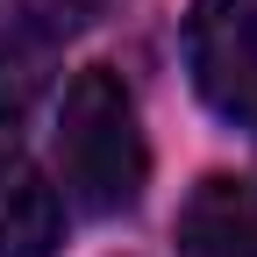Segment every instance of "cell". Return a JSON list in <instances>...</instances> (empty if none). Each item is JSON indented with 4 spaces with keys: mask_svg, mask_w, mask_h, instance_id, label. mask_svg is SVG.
<instances>
[{
    "mask_svg": "<svg viewBox=\"0 0 257 257\" xmlns=\"http://www.w3.org/2000/svg\"><path fill=\"white\" fill-rule=\"evenodd\" d=\"M57 172L86 214H128L150 186V143L121 72L86 64L57 107Z\"/></svg>",
    "mask_w": 257,
    "mask_h": 257,
    "instance_id": "6da1fadb",
    "label": "cell"
},
{
    "mask_svg": "<svg viewBox=\"0 0 257 257\" xmlns=\"http://www.w3.org/2000/svg\"><path fill=\"white\" fill-rule=\"evenodd\" d=\"M186 72L229 128L257 136V0H193Z\"/></svg>",
    "mask_w": 257,
    "mask_h": 257,
    "instance_id": "7a4b0ae2",
    "label": "cell"
},
{
    "mask_svg": "<svg viewBox=\"0 0 257 257\" xmlns=\"http://www.w3.org/2000/svg\"><path fill=\"white\" fill-rule=\"evenodd\" d=\"M179 257H257V186L207 172L179 207Z\"/></svg>",
    "mask_w": 257,
    "mask_h": 257,
    "instance_id": "3957f363",
    "label": "cell"
},
{
    "mask_svg": "<svg viewBox=\"0 0 257 257\" xmlns=\"http://www.w3.org/2000/svg\"><path fill=\"white\" fill-rule=\"evenodd\" d=\"M57 243H64L57 186L15 143H0V257H50Z\"/></svg>",
    "mask_w": 257,
    "mask_h": 257,
    "instance_id": "277c9868",
    "label": "cell"
},
{
    "mask_svg": "<svg viewBox=\"0 0 257 257\" xmlns=\"http://www.w3.org/2000/svg\"><path fill=\"white\" fill-rule=\"evenodd\" d=\"M100 8L107 0H0V29L36 36V43H57V36H79Z\"/></svg>",
    "mask_w": 257,
    "mask_h": 257,
    "instance_id": "5b68a950",
    "label": "cell"
},
{
    "mask_svg": "<svg viewBox=\"0 0 257 257\" xmlns=\"http://www.w3.org/2000/svg\"><path fill=\"white\" fill-rule=\"evenodd\" d=\"M36 93H43V43L0 29V121H15Z\"/></svg>",
    "mask_w": 257,
    "mask_h": 257,
    "instance_id": "8992f818",
    "label": "cell"
}]
</instances>
